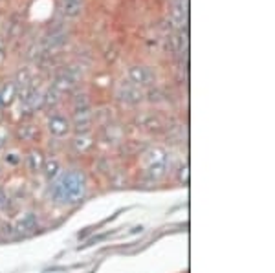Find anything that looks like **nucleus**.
Listing matches in <instances>:
<instances>
[{
  "label": "nucleus",
  "instance_id": "obj_1",
  "mask_svg": "<svg viewBox=\"0 0 275 273\" xmlns=\"http://www.w3.org/2000/svg\"><path fill=\"white\" fill-rule=\"evenodd\" d=\"M50 191L53 193V198L64 204V205L66 204H77V202L83 200L84 191H86V180H84L83 174L70 171V172L61 176Z\"/></svg>",
  "mask_w": 275,
  "mask_h": 273
},
{
  "label": "nucleus",
  "instance_id": "obj_2",
  "mask_svg": "<svg viewBox=\"0 0 275 273\" xmlns=\"http://www.w3.org/2000/svg\"><path fill=\"white\" fill-rule=\"evenodd\" d=\"M72 130H76V134H90L92 125H94V114L90 112V108H81L76 110L70 119Z\"/></svg>",
  "mask_w": 275,
  "mask_h": 273
},
{
  "label": "nucleus",
  "instance_id": "obj_3",
  "mask_svg": "<svg viewBox=\"0 0 275 273\" xmlns=\"http://www.w3.org/2000/svg\"><path fill=\"white\" fill-rule=\"evenodd\" d=\"M154 72L149 68V66L143 65H136L128 68V81L136 86H151L154 85Z\"/></svg>",
  "mask_w": 275,
  "mask_h": 273
},
{
  "label": "nucleus",
  "instance_id": "obj_4",
  "mask_svg": "<svg viewBox=\"0 0 275 273\" xmlns=\"http://www.w3.org/2000/svg\"><path fill=\"white\" fill-rule=\"evenodd\" d=\"M48 130L53 137H66L72 132L70 117L63 116V114H51L48 117Z\"/></svg>",
  "mask_w": 275,
  "mask_h": 273
},
{
  "label": "nucleus",
  "instance_id": "obj_5",
  "mask_svg": "<svg viewBox=\"0 0 275 273\" xmlns=\"http://www.w3.org/2000/svg\"><path fill=\"white\" fill-rule=\"evenodd\" d=\"M37 228H39L37 213L30 211V213H26V215H22L19 218L17 226H15V233H17V237H30V235L37 231Z\"/></svg>",
  "mask_w": 275,
  "mask_h": 273
},
{
  "label": "nucleus",
  "instance_id": "obj_6",
  "mask_svg": "<svg viewBox=\"0 0 275 273\" xmlns=\"http://www.w3.org/2000/svg\"><path fill=\"white\" fill-rule=\"evenodd\" d=\"M118 98L127 104H138L143 101V92L140 86L132 85V83H123L118 90Z\"/></svg>",
  "mask_w": 275,
  "mask_h": 273
},
{
  "label": "nucleus",
  "instance_id": "obj_7",
  "mask_svg": "<svg viewBox=\"0 0 275 273\" xmlns=\"http://www.w3.org/2000/svg\"><path fill=\"white\" fill-rule=\"evenodd\" d=\"M44 154H42V150L39 149H32L28 152V156H26V167L28 171L32 172V174H37L42 171V165H44Z\"/></svg>",
  "mask_w": 275,
  "mask_h": 273
},
{
  "label": "nucleus",
  "instance_id": "obj_8",
  "mask_svg": "<svg viewBox=\"0 0 275 273\" xmlns=\"http://www.w3.org/2000/svg\"><path fill=\"white\" fill-rule=\"evenodd\" d=\"M70 143L77 154H88L90 150L94 149V137L90 134H77L76 137H72Z\"/></svg>",
  "mask_w": 275,
  "mask_h": 273
},
{
  "label": "nucleus",
  "instance_id": "obj_9",
  "mask_svg": "<svg viewBox=\"0 0 275 273\" xmlns=\"http://www.w3.org/2000/svg\"><path fill=\"white\" fill-rule=\"evenodd\" d=\"M42 171H44V176L48 180H55L57 174L61 172V163H59L57 158H46Z\"/></svg>",
  "mask_w": 275,
  "mask_h": 273
},
{
  "label": "nucleus",
  "instance_id": "obj_10",
  "mask_svg": "<svg viewBox=\"0 0 275 273\" xmlns=\"http://www.w3.org/2000/svg\"><path fill=\"white\" fill-rule=\"evenodd\" d=\"M76 86V81L70 77V75H59L57 79H55V83H53V90L57 92H70L72 88Z\"/></svg>",
  "mask_w": 275,
  "mask_h": 273
},
{
  "label": "nucleus",
  "instance_id": "obj_11",
  "mask_svg": "<svg viewBox=\"0 0 275 273\" xmlns=\"http://www.w3.org/2000/svg\"><path fill=\"white\" fill-rule=\"evenodd\" d=\"M17 136L22 141H32L33 137H35V127H32V125H22L19 129V132H17Z\"/></svg>",
  "mask_w": 275,
  "mask_h": 273
},
{
  "label": "nucleus",
  "instance_id": "obj_12",
  "mask_svg": "<svg viewBox=\"0 0 275 273\" xmlns=\"http://www.w3.org/2000/svg\"><path fill=\"white\" fill-rule=\"evenodd\" d=\"M15 92H17V85L15 83H9V86H6L4 90H2V94H0V101H2V104L9 103L13 99V96H15Z\"/></svg>",
  "mask_w": 275,
  "mask_h": 273
},
{
  "label": "nucleus",
  "instance_id": "obj_13",
  "mask_svg": "<svg viewBox=\"0 0 275 273\" xmlns=\"http://www.w3.org/2000/svg\"><path fill=\"white\" fill-rule=\"evenodd\" d=\"M90 106V99L86 94H79V96H76L74 98V108L76 110H81V108H88Z\"/></svg>",
  "mask_w": 275,
  "mask_h": 273
},
{
  "label": "nucleus",
  "instance_id": "obj_14",
  "mask_svg": "<svg viewBox=\"0 0 275 273\" xmlns=\"http://www.w3.org/2000/svg\"><path fill=\"white\" fill-rule=\"evenodd\" d=\"M79 13H81V6H79V4H68V2H64V15H68V17H77Z\"/></svg>",
  "mask_w": 275,
  "mask_h": 273
},
{
  "label": "nucleus",
  "instance_id": "obj_15",
  "mask_svg": "<svg viewBox=\"0 0 275 273\" xmlns=\"http://www.w3.org/2000/svg\"><path fill=\"white\" fill-rule=\"evenodd\" d=\"M4 160H6V163H9L11 167H17V165L22 162V156H20L19 152H7Z\"/></svg>",
  "mask_w": 275,
  "mask_h": 273
},
{
  "label": "nucleus",
  "instance_id": "obj_16",
  "mask_svg": "<svg viewBox=\"0 0 275 273\" xmlns=\"http://www.w3.org/2000/svg\"><path fill=\"white\" fill-rule=\"evenodd\" d=\"M7 205H9V198H7V193L2 187H0V211H6Z\"/></svg>",
  "mask_w": 275,
  "mask_h": 273
},
{
  "label": "nucleus",
  "instance_id": "obj_17",
  "mask_svg": "<svg viewBox=\"0 0 275 273\" xmlns=\"http://www.w3.org/2000/svg\"><path fill=\"white\" fill-rule=\"evenodd\" d=\"M64 2H68V4H79V6H81L83 0H64Z\"/></svg>",
  "mask_w": 275,
  "mask_h": 273
},
{
  "label": "nucleus",
  "instance_id": "obj_18",
  "mask_svg": "<svg viewBox=\"0 0 275 273\" xmlns=\"http://www.w3.org/2000/svg\"><path fill=\"white\" fill-rule=\"evenodd\" d=\"M0 174H2V162H0Z\"/></svg>",
  "mask_w": 275,
  "mask_h": 273
}]
</instances>
